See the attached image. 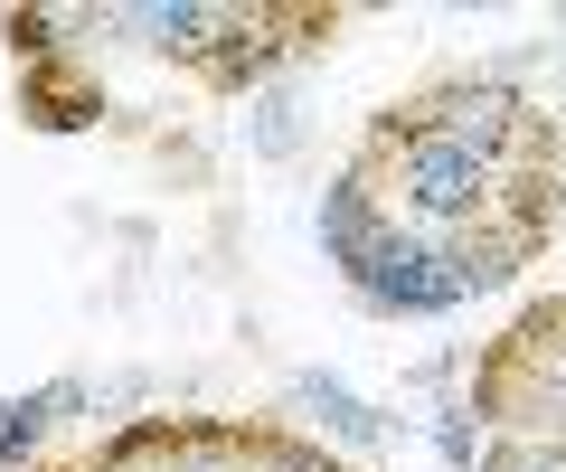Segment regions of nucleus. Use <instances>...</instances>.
Listing matches in <instances>:
<instances>
[{
  "instance_id": "obj_1",
  "label": "nucleus",
  "mask_w": 566,
  "mask_h": 472,
  "mask_svg": "<svg viewBox=\"0 0 566 472\" xmlns=\"http://www.w3.org/2000/svg\"><path fill=\"white\" fill-rule=\"evenodd\" d=\"M349 284H359L378 312H444V303L472 293V265H463V255H434V247H416V237L387 227L378 247L349 265Z\"/></svg>"
},
{
  "instance_id": "obj_2",
  "label": "nucleus",
  "mask_w": 566,
  "mask_h": 472,
  "mask_svg": "<svg viewBox=\"0 0 566 472\" xmlns=\"http://www.w3.org/2000/svg\"><path fill=\"white\" fill-rule=\"evenodd\" d=\"M397 189H406V208H416L424 227H463V218H482V199H491V161L416 124L406 133V161H397Z\"/></svg>"
},
{
  "instance_id": "obj_3",
  "label": "nucleus",
  "mask_w": 566,
  "mask_h": 472,
  "mask_svg": "<svg viewBox=\"0 0 566 472\" xmlns=\"http://www.w3.org/2000/svg\"><path fill=\"white\" fill-rule=\"evenodd\" d=\"M424 133H444V143H463V151H501L510 133H520V104L501 95V85H453V95H434V124Z\"/></svg>"
},
{
  "instance_id": "obj_4",
  "label": "nucleus",
  "mask_w": 566,
  "mask_h": 472,
  "mask_svg": "<svg viewBox=\"0 0 566 472\" xmlns=\"http://www.w3.org/2000/svg\"><path fill=\"white\" fill-rule=\"evenodd\" d=\"M378 237H387V227L368 218V189H359V180H340V189L322 199V247L340 255V265H359V255L378 247Z\"/></svg>"
},
{
  "instance_id": "obj_5",
  "label": "nucleus",
  "mask_w": 566,
  "mask_h": 472,
  "mask_svg": "<svg viewBox=\"0 0 566 472\" xmlns=\"http://www.w3.org/2000/svg\"><path fill=\"white\" fill-rule=\"evenodd\" d=\"M123 29H142L151 48H199V29H218V10H189V0H151V10H123Z\"/></svg>"
},
{
  "instance_id": "obj_6",
  "label": "nucleus",
  "mask_w": 566,
  "mask_h": 472,
  "mask_svg": "<svg viewBox=\"0 0 566 472\" xmlns=\"http://www.w3.org/2000/svg\"><path fill=\"white\" fill-rule=\"evenodd\" d=\"M293 397H303V407L322 416V426H340L349 444H378V416H368L359 397H340V388H322V378H303V388H293Z\"/></svg>"
},
{
  "instance_id": "obj_7",
  "label": "nucleus",
  "mask_w": 566,
  "mask_h": 472,
  "mask_svg": "<svg viewBox=\"0 0 566 472\" xmlns=\"http://www.w3.org/2000/svg\"><path fill=\"white\" fill-rule=\"evenodd\" d=\"M48 407H57V397H10V407H0V463H10V453H29V444H39Z\"/></svg>"
},
{
  "instance_id": "obj_8",
  "label": "nucleus",
  "mask_w": 566,
  "mask_h": 472,
  "mask_svg": "<svg viewBox=\"0 0 566 472\" xmlns=\"http://www.w3.org/2000/svg\"><path fill=\"white\" fill-rule=\"evenodd\" d=\"M482 472H566V463L538 453V444H501V453H482Z\"/></svg>"
},
{
  "instance_id": "obj_9",
  "label": "nucleus",
  "mask_w": 566,
  "mask_h": 472,
  "mask_svg": "<svg viewBox=\"0 0 566 472\" xmlns=\"http://www.w3.org/2000/svg\"><path fill=\"white\" fill-rule=\"evenodd\" d=\"M557 397H566V369H557Z\"/></svg>"
}]
</instances>
